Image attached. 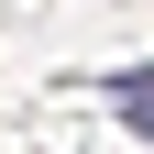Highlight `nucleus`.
I'll use <instances>...</instances> for the list:
<instances>
[{"label":"nucleus","instance_id":"obj_1","mask_svg":"<svg viewBox=\"0 0 154 154\" xmlns=\"http://www.w3.org/2000/svg\"><path fill=\"white\" fill-rule=\"evenodd\" d=\"M110 99H121V121H132V132H154V66H132V77H110Z\"/></svg>","mask_w":154,"mask_h":154}]
</instances>
